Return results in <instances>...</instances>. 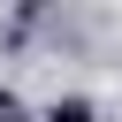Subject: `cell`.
I'll return each instance as SVG.
<instances>
[{"label": "cell", "mask_w": 122, "mask_h": 122, "mask_svg": "<svg viewBox=\"0 0 122 122\" xmlns=\"http://www.w3.org/2000/svg\"><path fill=\"white\" fill-rule=\"evenodd\" d=\"M30 122H99V107H92V99H76V92H69V99H46V107H38V114H30Z\"/></svg>", "instance_id": "obj_1"}]
</instances>
